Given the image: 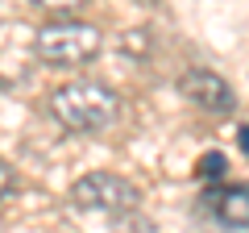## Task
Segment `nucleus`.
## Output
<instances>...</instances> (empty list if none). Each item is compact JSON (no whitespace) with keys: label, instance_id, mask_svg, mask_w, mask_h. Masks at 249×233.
Masks as SVG:
<instances>
[{"label":"nucleus","instance_id":"nucleus-2","mask_svg":"<svg viewBox=\"0 0 249 233\" xmlns=\"http://www.w3.org/2000/svg\"><path fill=\"white\" fill-rule=\"evenodd\" d=\"M34 50L50 67H83L100 54V29L83 25V21H54V25L37 29Z\"/></svg>","mask_w":249,"mask_h":233},{"label":"nucleus","instance_id":"nucleus-3","mask_svg":"<svg viewBox=\"0 0 249 233\" xmlns=\"http://www.w3.org/2000/svg\"><path fill=\"white\" fill-rule=\"evenodd\" d=\"M71 204L83 213H104V216H121L129 208H137V188L112 171H91L83 179H75L71 188Z\"/></svg>","mask_w":249,"mask_h":233},{"label":"nucleus","instance_id":"nucleus-8","mask_svg":"<svg viewBox=\"0 0 249 233\" xmlns=\"http://www.w3.org/2000/svg\"><path fill=\"white\" fill-rule=\"evenodd\" d=\"M13 188H17V175H13V167H9V162L0 158V200L9 196V192H13Z\"/></svg>","mask_w":249,"mask_h":233},{"label":"nucleus","instance_id":"nucleus-5","mask_svg":"<svg viewBox=\"0 0 249 233\" xmlns=\"http://www.w3.org/2000/svg\"><path fill=\"white\" fill-rule=\"evenodd\" d=\"M208 213L224 225V229H249V183H232V188L208 192Z\"/></svg>","mask_w":249,"mask_h":233},{"label":"nucleus","instance_id":"nucleus-1","mask_svg":"<svg viewBox=\"0 0 249 233\" xmlns=\"http://www.w3.org/2000/svg\"><path fill=\"white\" fill-rule=\"evenodd\" d=\"M50 113L75 134H100L121 116V96L96 79H75L50 96Z\"/></svg>","mask_w":249,"mask_h":233},{"label":"nucleus","instance_id":"nucleus-4","mask_svg":"<svg viewBox=\"0 0 249 233\" xmlns=\"http://www.w3.org/2000/svg\"><path fill=\"white\" fill-rule=\"evenodd\" d=\"M178 92H183L191 104H199L204 113H229V108L237 104V92H232V83L224 79V75L208 71V67H191V71H183Z\"/></svg>","mask_w":249,"mask_h":233},{"label":"nucleus","instance_id":"nucleus-7","mask_svg":"<svg viewBox=\"0 0 249 233\" xmlns=\"http://www.w3.org/2000/svg\"><path fill=\"white\" fill-rule=\"evenodd\" d=\"M199 175H204V179H220V175H224V154L220 150H208L204 158H199Z\"/></svg>","mask_w":249,"mask_h":233},{"label":"nucleus","instance_id":"nucleus-9","mask_svg":"<svg viewBox=\"0 0 249 233\" xmlns=\"http://www.w3.org/2000/svg\"><path fill=\"white\" fill-rule=\"evenodd\" d=\"M237 142H241V150L249 154V125H241V129H237Z\"/></svg>","mask_w":249,"mask_h":233},{"label":"nucleus","instance_id":"nucleus-6","mask_svg":"<svg viewBox=\"0 0 249 233\" xmlns=\"http://www.w3.org/2000/svg\"><path fill=\"white\" fill-rule=\"evenodd\" d=\"M34 9H42V13H58V17H71V13H79L88 0H29Z\"/></svg>","mask_w":249,"mask_h":233}]
</instances>
